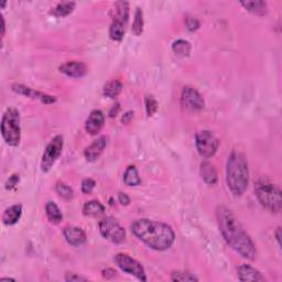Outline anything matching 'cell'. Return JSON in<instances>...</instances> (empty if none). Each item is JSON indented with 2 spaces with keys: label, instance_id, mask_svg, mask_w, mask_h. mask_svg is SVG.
Returning a JSON list of instances; mask_svg holds the SVG:
<instances>
[{
  "label": "cell",
  "instance_id": "cell-9",
  "mask_svg": "<svg viewBox=\"0 0 282 282\" xmlns=\"http://www.w3.org/2000/svg\"><path fill=\"white\" fill-rule=\"evenodd\" d=\"M63 136L57 135L47 146L41 160V170L43 172L50 171L54 163L60 158L63 150Z\"/></svg>",
  "mask_w": 282,
  "mask_h": 282
},
{
  "label": "cell",
  "instance_id": "cell-1",
  "mask_svg": "<svg viewBox=\"0 0 282 282\" xmlns=\"http://www.w3.org/2000/svg\"><path fill=\"white\" fill-rule=\"evenodd\" d=\"M216 216L221 234L227 245L238 252L242 258L254 259L256 256L255 244L231 211L225 206H219L216 210Z\"/></svg>",
  "mask_w": 282,
  "mask_h": 282
},
{
  "label": "cell",
  "instance_id": "cell-31",
  "mask_svg": "<svg viewBox=\"0 0 282 282\" xmlns=\"http://www.w3.org/2000/svg\"><path fill=\"white\" fill-rule=\"evenodd\" d=\"M95 186H96V182L91 179V177H88V179L83 180L82 182V192L84 194H91L93 190L95 189Z\"/></svg>",
  "mask_w": 282,
  "mask_h": 282
},
{
  "label": "cell",
  "instance_id": "cell-27",
  "mask_svg": "<svg viewBox=\"0 0 282 282\" xmlns=\"http://www.w3.org/2000/svg\"><path fill=\"white\" fill-rule=\"evenodd\" d=\"M143 26H145V21H143V12L141 10V8L138 7L135 12V20H133L131 27L132 33L135 34V36L139 37L143 32Z\"/></svg>",
  "mask_w": 282,
  "mask_h": 282
},
{
  "label": "cell",
  "instance_id": "cell-26",
  "mask_svg": "<svg viewBox=\"0 0 282 282\" xmlns=\"http://www.w3.org/2000/svg\"><path fill=\"white\" fill-rule=\"evenodd\" d=\"M172 50L176 54V56H189L191 50H192V46L189 41L182 40V39H180V40H176L173 42Z\"/></svg>",
  "mask_w": 282,
  "mask_h": 282
},
{
  "label": "cell",
  "instance_id": "cell-15",
  "mask_svg": "<svg viewBox=\"0 0 282 282\" xmlns=\"http://www.w3.org/2000/svg\"><path fill=\"white\" fill-rule=\"evenodd\" d=\"M104 123H105V116H104L103 112L95 110L90 113V116L86 119L85 130L90 135L95 136L102 130Z\"/></svg>",
  "mask_w": 282,
  "mask_h": 282
},
{
  "label": "cell",
  "instance_id": "cell-35",
  "mask_svg": "<svg viewBox=\"0 0 282 282\" xmlns=\"http://www.w3.org/2000/svg\"><path fill=\"white\" fill-rule=\"evenodd\" d=\"M118 201H119V203H120L121 205H129L130 197L128 196L126 193L119 192V193H118Z\"/></svg>",
  "mask_w": 282,
  "mask_h": 282
},
{
  "label": "cell",
  "instance_id": "cell-14",
  "mask_svg": "<svg viewBox=\"0 0 282 282\" xmlns=\"http://www.w3.org/2000/svg\"><path fill=\"white\" fill-rule=\"evenodd\" d=\"M64 238L67 241V244H70L71 246L78 247L82 246L83 244H85L86 241V234L80 227L76 226H67L63 230Z\"/></svg>",
  "mask_w": 282,
  "mask_h": 282
},
{
  "label": "cell",
  "instance_id": "cell-13",
  "mask_svg": "<svg viewBox=\"0 0 282 282\" xmlns=\"http://www.w3.org/2000/svg\"><path fill=\"white\" fill-rule=\"evenodd\" d=\"M108 143V139L107 137L102 136L100 138H97L95 141H93V143H91L88 146L85 151H84V157L88 162H94L96 161L98 158L101 157L102 153L105 150V148Z\"/></svg>",
  "mask_w": 282,
  "mask_h": 282
},
{
  "label": "cell",
  "instance_id": "cell-29",
  "mask_svg": "<svg viewBox=\"0 0 282 282\" xmlns=\"http://www.w3.org/2000/svg\"><path fill=\"white\" fill-rule=\"evenodd\" d=\"M171 281H180V282H191V281H199L194 275L189 274V272L183 271H174L171 275Z\"/></svg>",
  "mask_w": 282,
  "mask_h": 282
},
{
  "label": "cell",
  "instance_id": "cell-11",
  "mask_svg": "<svg viewBox=\"0 0 282 282\" xmlns=\"http://www.w3.org/2000/svg\"><path fill=\"white\" fill-rule=\"evenodd\" d=\"M181 104L186 110L193 112L202 111L205 105L204 100H203L201 94L197 92L195 88L191 86H186L183 88L181 94Z\"/></svg>",
  "mask_w": 282,
  "mask_h": 282
},
{
  "label": "cell",
  "instance_id": "cell-22",
  "mask_svg": "<svg viewBox=\"0 0 282 282\" xmlns=\"http://www.w3.org/2000/svg\"><path fill=\"white\" fill-rule=\"evenodd\" d=\"M75 6H76V3L74 1H63V2L57 3L56 7L52 8L50 13L53 14L54 17H57V18L66 17L74 11Z\"/></svg>",
  "mask_w": 282,
  "mask_h": 282
},
{
  "label": "cell",
  "instance_id": "cell-32",
  "mask_svg": "<svg viewBox=\"0 0 282 282\" xmlns=\"http://www.w3.org/2000/svg\"><path fill=\"white\" fill-rule=\"evenodd\" d=\"M185 26L189 31H195L200 28V21L196 18L187 17L185 19Z\"/></svg>",
  "mask_w": 282,
  "mask_h": 282
},
{
  "label": "cell",
  "instance_id": "cell-25",
  "mask_svg": "<svg viewBox=\"0 0 282 282\" xmlns=\"http://www.w3.org/2000/svg\"><path fill=\"white\" fill-rule=\"evenodd\" d=\"M122 91V84L120 81L113 80L104 86V95L108 98H116Z\"/></svg>",
  "mask_w": 282,
  "mask_h": 282
},
{
  "label": "cell",
  "instance_id": "cell-7",
  "mask_svg": "<svg viewBox=\"0 0 282 282\" xmlns=\"http://www.w3.org/2000/svg\"><path fill=\"white\" fill-rule=\"evenodd\" d=\"M195 146L200 156L205 158V159H209L217 152L220 141L213 132L209 130H201L195 136Z\"/></svg>",
  "mask_w": 282,
  "mask_h": 282
},
{
  "label": "cell",
  "instance_id": "cell-38",
  "mask_svg": "<svg viewBox=\"0 0 282 282\" xmlns=\"http://www.w3.org/2000/svg\"><path fill=\"white\" fill-rule=\"evenodd\" d=\"M2 20V33H1V36H2V38L4 37V30H6V23H4V19L2 18L1 19Z\"/></svg>",
  "mask_w": 282,
  "mask_h": 282
},
{
  "label": "cell",
  "instance_id": "cell-33",
  "mask_svg": "<svg viewBox=\"0 0 282 282\" xmlns=\"http://www.w3.org/2000/svg\"><path fill=\"white\" fill-rule=\"evenodd\" d=\"M19 181H20L19 174H12L11 176H9V179L6 182V189L7 190H12L13 187H16L18 185Z\"/></svg>",
  "mask_w": 282,
  "mask_h": 282
},
{
  "label": "cell",
  "instance_id": "cell-6",
  "mask_svg": "<svg viewBox=\"0 0 282 282\" xmlns=\"http://www.w3.org/2000/svg\"><path fill=\"white\" fill-rule=\"evenodd\" d=\"M129 19V3L127 1H117L115 3V14L110 28V36L113 41H121L125 36L126 27Z\"/></svg>",
  "mask_w": 282,
  "mask_h": 282
},
{
  "label": "cell",
  "instance_id": "cell-10",
  "mask_svg": "<svg viewBox=\"0 0 282 282\" xmlns=\"http://www.w3.org/2000/svg\"><path fill=\"white\" fill-rule=\"evenodd\" d=\"M113 260H115L116 265L119 267L123 272L136 277V278L140 281H147L145 268L141 266L140 262H138L136 259L131 258L130 256H128L126 254H117Z\"/></svg>",
  "mask_w": 282,
  "mask_h": 282
},
{
  "label": "cell",
  "instance_id": "cell-30",
  "mask_svg": "<svg viewBox=\"0 0 282 282\" xmlns=\"http://www.w3.org/2000/svg\"><path fill=\"white\" fill-rule=\"evenodd\" d=\"M146 111L147 115L149 117L155 115V113L158 111V102L152 95L146 97Z\"/></svg>",
  "mask_w": 282,
  "mask_h": 282
},
{
  "label": "cell",
  "instance_id": "cell-2",
  "mask_svg": "<svg viewBox=\"0 0 282 282\" xmlns=\"http://www.w3.org/2000/svg\"><path fill=\"white\" fill-rule=\"evenodd\" d=\"M131 231L143 244L157 251L169 249L175 240V234L171 226L149 219L133 222Z\"/></svg>",
  "mask_w": 282,
  "mask_h": 282
},
{
  "label": "cell",
  "instance_id": "cell-37",
  "mask_svg": "<svg viewBox=\"0 0 282 282\" xmlns=\"http://www.w3.org/2000/svg\"><path fill=\"white\" fill-rule=\"evenodd\" d=\"M280 232H281V228L279 227V228L277 229V231H276V238H277V240H278L279 245L281 244V235H280Z\"/></svg>",
  "mask_w": 282,
  "mask_h": 282
},
{
  "label": "cell",
  "instance_id": "cell-12",
  "mask_svg": "<svg viewBox=\"0 0 282 282\" xmlns=\"http://www.w3.org/2000/svg\"><path fill=\"white\" fill-rule=\"evenodd\" d=\"M12 91L17 94H20V95L40 101L43 104H47V105H49V104H54L56 102V98L54 96L48 95V94H44V93L38 92V91H34L30 87L21 85V84H14V85H12Z\"/></svg>",
  "mask_w": 282,
  "mask_h": 282
},
{
  "label": "cell",
  "instance_id": "cell-16",
  "mask_svg": "<svg viewBox=\"0 0 282 282\" xmlns=\"http://www.w3.org/2000/svg\"><path fill=\"white\" fill-rule=\"evenodd\" d=\"M60 71L70 77L80 78V77H83L87 73V67L85 64L82 62L70 61V62L62 64V65L60 66Z\"/></svg>",
  "mask_w": 282,
  "mask_h": 282
},
{
  "label": "cell",
  "instance_id": "cell-4",
  "mask_svg": "<svg viewBox=\"0 0 282 282\" xmlns=\"http://www.w3.org/2000/svg\"><path fill=\"white\" fill-rule=\"evenodd\" d=\"M255 193L260 204L272 213L281 211V191L267 177H260L255 184Z\"/></svg>",
  "mask_w": 282,
  "mask_h": 282
},
{
  "label": "cell",
  "instance_id": "cell-23",
  "mask_svg": "<svg viewBox=\"0 0 282 282\" xmlns=\"http://www.w3.org/2000/svg\"><path fill=\"white\" fill-rule=\"evenodd\" d=\"M46 214L48 220L50 221L52 224H60L63 220V214L58 206L54 202H48L46 205Z\"/></svg>",
  "mask_w": 282,
  "mask_h": 282
},
{
  "label": "cell",
  "instance_id": "cell-19",
  "mask_svg": "<svg viewBox=\"0 0 282 282\" xmlns=\"http://www.w3.org/2000/svg\"><path fill=\"white\" fill-rule=\"evenodd\" d=\"M201 175H202V179L210 185H214L217 182V179H219V177H217V172H216L215 167L207 161L202 162Z\"/></svg>",
  "mask_w": 282,
  "mask_h": 282
},
{
  "label": "cell",
  "instance_id": "cell-18",
  "mask_svg": "<svg viewBox=\"0 0 282 282\" xmlns=\"http://www.w3.org/2000/svg\"><path fill=\"white\" fill-rule=\"evenodd\" d=\"M22 215V206L20 204L12 205L3 212L2 223L6 226H12L17 224Z\"/></svg>",
  "mask_w": 282,
  "mask_h": 282
},
{
  "label": "cell",
  "instance_id": "cell-24",
  "mask_svg": "<svg viewBox=\"0 0 282 282\" xmlns=\"http://www.w3.org/2000/svg\"><path fill=\"white\" fill-rule=\"evenodd\" d=\"M123 182L128 186H137L140 184L141 179L135 166L127 168L125 173H123Z\"/></svg>",
  "mask_w": 282,
  "mask_h": 282
},
{
  "label": "cell",
  "instance_id": "cell-5",
  "mask_svg": "<svg viewBox=\"0 0 282 282\" xmlns=\"http://www.w3.org/2000/svg\"><path fill=\"white\" fill-rule=\"evenodd\" d=\"M1 135L8 146L17 147L21 139L20 113L16 108H8L2 115Z\"/></svg>",
  "mask_w": 282,
  "mask_h": 282
},
{
  "label": "cell",
  "instance_id": "cell-20",
  "mask_svg": "<svg viewBox=\"0 0 282 282\" xmlns=\"http://www.w3.org/2000/svg\"><path fill=\"white\" fill-rule=\"evenodd\" d=\"M240 4L247 11L257 14V16H265L268 12V6H267L266 1H260V0H256V1H240Z\"/></svg>",
  "mask_w": 282,
  "mask_h": 282
},
{
  "label": "cell",
  "instance_id": "cell-8",
  "mask_svg": "<svg viewBox=\"0 0 282 282\" xmlns=\"http://www.w3.org/2000/svg\"><path fill=\"white\" fill-rule=\"evenodd\" d=\"M100 231L104 238L113 244H120L126 238V230L113 217H106L100 222Z\"/></svg>",
  "mask_w": 282,
  "mask_h": 282
},
{
  "label": "cell",
  "instance_id": "cell-21",
  "mask_svg": "<svg viewBox=\"0 0 282 282\" xmlns=\"http://www.w3.org/2000/svg\"><path fill=\"white\" fill-rule=\"evenodd\" d=\"M105 213V206L98 201H90L86 202L83 206V214L85 216L96 217L103 215Z\"/></svg>",
  "mask_w": 282,
  "mask_h": 282
},
{
  "label": "cell",
  "instance_id": "cell-34",
  "mask_svg": "<svg viewBox=\"0 0 282 282\" xmlns=\"http://www.w3.org/2000/svg\"><path fill=\"white\" fill-rule=\"evenodd\" d=\"M87 279L84 277L78 276L76 274H66L65 275V281L67 282H74V281H86Z\"/></svg>",
  "mask_w": 282,
  "mask_h": 282
},
{
  "label": "cell",
  "instance_id": "cell-3",
  "mask_svg": "<svg viewBox=\"0 0 282 282\" xmlns=\"http://www.w3.org/2000/svg\"><path fill=\"white\" fill-rule=\"evenodd\" d=\"M226 182L232 195L241 196L248 187L249 170L246 157L240 151H232L226 166Z\"/></svg>",
  "mask_w": 282,
  "mask_h": 282
},
{
  "label": "cell",
  "instance_id": "cell-36",
  "mask_svg": "<svg viewBox=\"0 0 282 282\" xmlns=\"http://www.w3.org/2000/svg\"><path fill=\"white\" fill-rule=\"evenodd\" d=\"M132 118H133V113L132 112H128V113H125V115L122 116L121 121H122V123H129Z\"/></svg>",
  "mask_w": 282,
  "mask_h": 282
},
{
  "label": "cell",
  "instance_id": "cell-28",
  "mask_svg": "<svg viewBox=\"0 0 282 282\" xmlns=\"http://www.w3.org/2000/svg\"><path fill=\"white\" fill-rule=\"evenodd\" d=\"M56 191L57 194L62 197V199L66 200V201L72 200L73 196H74V192L72 190V187L68 186L66 183L57 182L56 185Z\"/></svg>",
  "mask_w": 282,
  "mask_h": 282
},
{
  "label": "cell",
  "instance_id": "cell-17",
  "mask_svg": "<svg viewBox=\"0 0 282 282\" xmlns=\"http://www.w3.org/2000/svg\"><path fill=\"white\" fill-rule=\"evenodd\" d=\"M237 276L240 281H265L260 272L248 265H241L237 268Z\"/></svg>",
  "mask_w": 282,
  "mask_h": 282
}]
</instances>
